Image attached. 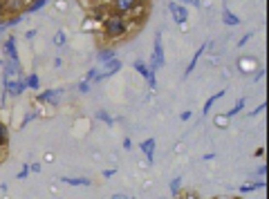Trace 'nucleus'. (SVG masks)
<instances>
[{"instance_id":"obj_41","label":"nucleus","mask_w":269,"mask_h":199,"mask_svg":"<svg viewBox=\"0 0 269 199\" xmlns=\"http://www.w3.org/2000/svg\"><path fill=\"white\" fill-rule=\"evenodd\" d=\"M121 146H123V150H130V148H133V141H130L128 137H126V139H123V143H121Z\"/></svg>"},{"instance_id":"obj_37","label":"nucleus","mask_w":269,"mask_h":199,"mask_svg":"<svg viewBox=\"0 0 269 199\" xmlns=\"http://www.w3.org/2000/svg\"><path fill=\"white\" fill-rule=\"evenodd\" d=\"M36 34H38L36 30H27V31H25V41H34Z\"/></svg>"},{"instance_id":"obj_9","label":"nucleus","mask_w":269,"mask_h":199,"mask_svg":"<svg viewBox=\"0 0 269 199\" xmlns=\"http://www.w3.org/2000/svg\"><path fill=\"white\" fill-rule=\"evenodd\" d=\"M139 150L141 153H144V157H146V161L148 164H152V161H155V139H144L139 143Z\"/></svg>"},{"instance_id":"obj_22","label":"nucleus","mask_w":269,"mask_h":199,"mask_svg":"<svg viewBox=\"0 0 269 199\" xmlns=\"http://www.w3.org/2000/svg\"><path fill=\"white\" fill-rule=\"evenodd\" d=\"M97 119H99L101 123H105V125H115V119H112L105 110H97Z\"/></svg>"},{"instance_id":"obj_32","label":"nucleus","mask_w":269,"mask_h":199,"mask_svg":"<svg viewBox=\"0 0 269 199\" xmlns=\"http://www.w3.org/2000/svg\"><path fill=\"white\" fill-rule=\"evenodd\" d=\"M265 107H267V103H260V106H258V107H253V110L249 112V117H258L260 112H265Z\"/></svg>"},{"instance_id":"obj_45","label":"nucleus","mask_w":269,"mask_h":199,"mask_svg":"<svg viewBox=\"0 0 269 199\" xmlns=\"http://www.w3.org/2000/svg\"><path fill=\"white\" fill-rule=\"evenodd\" d=\"M99 2H105V0H99Z\"/></svg>"},{"instance_id":"obj_31","label":"nucleus","mask_w":269,"mask_h":199,"mask_svg":"<svg viewBox=\"0 0 269 199\" xmlns=\"http://www.w3.org/2000/svg\"><path fill=\"white\" fill-rule=\"evenodd\" d=\"M263 78H265V67H263V65H260V70H258L256 74H253V83H260V81H263Z\"/></svg>"},{"instance_id":"obj_11","label":"nucleus","mask_w":269,"mask_h":199,"mask_svg":"<svg viewBox=\"0 0 269 199\" xmlns=\"http://www.w3.org/2000/svg\"><path fill=\"white\" fill-rule=\"evenodd\" d=\"M61 182L67 184V186H74V188L92 186V179H90V177H61Z\"/></svg>"},{"instance_id":"obj_42","label":"nucleus","mask_w":269,"mask_h":199,"mask_svg":"<svg viewBox=\"0 0 269 199\" xmlns=\"http://www.w3.org/2000/svg\"><path fill=\"white\" fill-rule=\"evenodd\" d=\"M54 67H56V70H61V67H63V61H61V56H56V59H54Z\"/></svg>"},{"instance_id":"obj_38","label":"nucleus","mask_w":269,"mask_h":199,"mask_svg":"<svg viewBox=\"0 0 269 199\" xmlns=\"http://www.w3.org/2000/svg\"><path fill=\"white\" fill-rule=\"evenodd\" d=\"M191 119H193L191 110H186V112H182V114H180V121H191Z\"/></svg>"},{"instance_id":"obj_3","label":"nucleus","mask_w":269,"mask_h":199,"mask_svg":"<svg viewBox=\"0 0 269 199\" xmlns=\"http://www.w3.org/2000/svg\"><path fill=\"white\" fill-rule=\"evenodd\" d=\"M141 2H144V0H110V7H112V14L126 18L137 12Z\"/></svg>"},{"instance_id":"obj_2","label":"nucleus","mask_w":269,"mask_h":199,"mask_svg":"<svg viewBox=\"0 0 269 199\" xmlns=\"http://www.w3.org/2000/svg\"><path fill=\"white\" fill-rule=\"evenodd\" d=\"M148 70L157 72L166 65V56H164V45H162V31H155V43H152V54L148 61Z\"/></svg>"},{"instance_id":"obj_46","label":"nucleus","mask_w":269,"mask_h":199,"mask_svg":"<svg viewBox=\"0 0 269 199\" xmlns=\"http://www.w3.org/2000/svg\"><path fill=\"white\" fill-rule=\"evenodd\" d=\"M5 199H7V197H5Z\"/></svg>"},{"instance_id":"obj_13","label":"nucleus","mask_w":269,"mask_h":199,"mask_svg":"<svg viewBox=\"0 0 269 199\" xmlns=\"http://www.w3.org/2000/svg\"><path fill=\"white\" fill-rule=\"evenodd\" d=\"M265 188H267L265 179H258V182H253V184H242L238 190H240V195H249V193H253V190H265Z\"/></svg>"},{"instance_id":"obj_14","label":"nucleus","mask_w":269,"mask_h":199,"mask_svg":"<svg viewBox=\"0 0 269 199\" xmlns=\"http://www.w3.org/2000/svg\"><path fill=\"white\" fill-rule=\"evenodd\" d=\"M25 5H27L25 0H5V9L9 16H16L18 12H23Z\"/></svg>"},{"instance_id":"obj_7","label":"nucleus","mask_w":269,"mask_h":199,"mask_svg":"<svg viewBox=\"0 0 269 199\" xmlns=\"http://www.w3.org/2000/svg\"><path fill=\"white\" fill-rule=\"evenodd\" d=\"M2 52H5L7 61H12V63L20 65V56H18V49H16V36H7L5 41H2Z\"/></svg>"},{"instance_id":"obj_36","label":"nucleus","mask_w":269,"mask_h":199,"mask_svg":"<svg viewBox=\"0 0 269 199\" xmlns=\"http://www.w3.org/2000/svg\"><path fill=\"white\" fill-rule=\"evenodd\" d=\"M101 175H103V179H112V177L117 175V170H115V168H108V170H103Z\"/></svg>"},{"instance_id":"obj_20","label":"nucleus","mask_w":269,"mask_h":199,"mask_svg":"<svg viewBox=\"0 0 269 199\" xmlns=\"http://www.w3.org/2000/svg\"><path fill=\"white\" fill-rule=\"evenodd\" d=\"M25 83H27V88H30V90H38V88H41V78H38V74H34V72L25 77Z\"/></svg>"},{"instance_id":"obj_25","label":"nucleus","mask_w":269,"mask_h":199,"mask_svg":"<svg viewBox=\"0 0 269 199\" xmlns=\"http://www.w3.org/2000/svg\"><path fill=\"white\" fill-rule=\"evenodd\" d=\"M38 114H41V112H38V110H32V112H27V114H25V119H23V123H20V125H23V128H27V123H32V121H34L36 117H38Z\"/></svg>"},{"instance_id":"obj_29","label":"nucleus","mask_w":269,"mask_h":199,"mask_svg":"<svg viewBox=\"0 0 269 199\" xmlns=\"http://www.w3.org/2000/svg\"><path fill=\"white\" fill-rule=\"evenodd\" d=\"M146 81H148V88H151V90L157 88V77H155V72H152V70H151V74L146 77Z\"/></svg>"},{"instance_id":"obj_12","label":"nucleus","mask_w":269,"mask_h":199,"mask_svg":"<svg viewBox=\"0 0 269 199\" xmlns=\"http://www.w3.org/2000/svg\"><path fill=\"white\" fill-rule=\"evenodd\" d=\"M222 23L227 25V27H238V25H240V18L235 16V14L231 12L227 5L222 7Z\"/></svg>"},{"instance_id":"obj_18","label":"nucleus","mask_w":269,"mask_h":199,"mask_svg":"<svg viewBox=\"0 0 269 199\" xmlns=\"http://www.w3.org/2000/svg\"><path fill=\"white\" fill-rule=\"evenodd\" d=\"M245 106H247V99H238V101H235V106L231 107V110H229V112H224V117H227V119L235 117V114H240V112L245 110Z\"/></svg>"},{"instance_id":"obj_28","label":"nucleus","mask_w":269,"mask_h":199,"mask_svg":"<svg viewBox=\"0 0 269 199\" xmlns=\"http://www.w3.org/2000/svg\"><path fill=\"white\" fill-rule=\"evenodd\" d=\"M30 164H23V168H20V172L16 175V179H27V175H30Z\"/></svg>"},{"instance_id":"obj_35","label":"nucleus","mask_w":269,"mask_h":199,"mask_svg":"<svg viewBox=\"0 0 269 199\" xmlns=\"http://www.w3.org/2000/svg\"><path fill=\"white\" fill-rule=\"evenodd\" d=\"M252 36H253V31H249V34H245V36H242V38L238 41V47H245L247 43H249V38H252Z\"/></svg>"},{"instance_id":"obj_26","label":"nucleus","mask_w":269,"mask_h":199,"mask_svg":"<svg viewBox=\"0 0 269 199\" xmlns=\"http://www.w3.org/2000/svg\"><path fill=\"white\" fill-rule=\"evenodd\" d=\"M7 137H9V128L0 121V146H2V143H7Z\"/></svg>"},{"instance_id":"obj_44","label":"nucleus","mask_w":269,"mask_h":199,"mask_svg":"<svg viewBox=\"0 0 269 199\" xmlns=\"http://www.w3.org/2000/svg\"><path fill=\"white\" fill-rule=\"evenodd\" d=\"M213 157H216V154H213V153H209V154H204V157H202V159H204V161H211V159H213Z\"/></svg>"},{"instance_id":"obj_4","label":"nucleus","mask_w":269,"mask_h":199,"mask_svg":"<svg viewBox=\"0 0 269 199\" xmlns=\"http://www.w3.org/2000/svg\"><path fill=\"white\" fill-rule=\"evenodd\" d=\"M123 67V63L119 59H112V61H105V63H101V70L97 72V77H94V81L92 83H101V81H105V78H110V77H115L119 70Z\"/></svg>"},{"instance_id":"obj_6","label":"nucleus","mask_w":269,"mask_h":199,"mask_svg":"<svg viewBox=\"0 0 269 199\" xmlns=\"http://www.w3.org/2000/svg\"><path fill=\"white\" fill-rule=\"evenodd\" d=\"M63 94L65 90L56 88V90H45V92H38V103H47V106H59L61 101H63Z\"/></svg>"},{"instance_id":"obj_27","label":"nucleus","mask_w":269,"mask_h":199,"mask_svg":"<svg viewBox=\"0 0 269 199\" xmlns=\"http://www.w3.org/2000/svg\"><path fill=\"white\" fill-rule=\"evenodd\" d=\"M213 123H216V128H227V125H229V119L224 117V114H218V117L213 119Z\"/></svg>"},{"instance_id":"obj_24","label":"nucleus","mask_w":269,"mask_h":199,"mask_svg":"<svg viewBox=\"0 0 269 199\" xmlns=\"http://www.w3.org/2000/svg\"><path fill=\"white\" fill-rule=\"evenodd\" d=\"M182 177H175V179H170V184H168V190H170V195H177L180 193V188H182Z\"/></svg>"},{"instance_id":"obj_10","label":"nucleus","mask_w":269,"mask_h":199,"mask_svg":"<svg viewBox=\"0 0 269 199\" xmlns=\"http://www.w3.org/2000/svg\"><path fill=\"white\" fill-rule=\"evenodd\" d=\"M50 2H52V0H30V2L25 5L23 14H25V16H30V14H38L41 9H45Z\"/></svg>"},{"instance_id":"obj_43","label":"nucleus","mask_w":269,"mask_h":199,"mask_svg":"<svg viewBox=\"0 0 269 199\" xmlns=\"http://www.w3.org/2000/svg\"><path fill=\"white\" fill-rule=\"evenodd\" d=\"M110 199H128V195H126V193H115Z\"/></svg>"},{"instance_id":"obj_21","label":"nucleus","mask_w":269,"mask_h":199,"mask_svg":"<svg viewBox=\"0 0 269 199\" xmlns=\"http://www.w3.org/2000/svg\"><path fill=\"white\" fill-rule=\"evenodd\" d=\"M67 43V34H65L63 30H59L56 34H54V45L59 47V49H63V45Z\"/></svg>"},{"instance_id":"obj_40","label":"nucleus","mask_w":269,"mask_h":199,"mask_svg":"<svg viewBox=\"0 0 269 199\" xmlns=\"http://www.w3.org/2000/svg\"><path fill=\"white\" fill-rule=\"evenodd\" d=\"M7 16V9H5V0H0V20Z\"/></svg>"},{"instance_id":"obj_16","label":"nucleus","mask_w":269,"mask_h":199,"mask_svg":"<svg viewBox=\"0 0 269 199\" xmlns=\"http://www.w3.org/2000/svg\"><path fill=\"white\" fill-rule=\"evenodd\" d=\"M224 94H227V90H220V92H216V94H213V96H209V99H206L204 107H202V114H204V117H206V114H209V112H211V107H213V103H216L218 99H222Z\"/></svg>"},{"instance_id":"obj_39","label":"nucleus","mask_w":269,"mask_h":199,"mask_svg":"<svg viewBox=\"0 0 269 199\" xmlns=\"http://www.w3.org/2000/svg\"><path fill=\"white\" fill-rule=\"evenodd\" d=\"M30 170H32V172H41L43 166L38 164V161H34V164H30Z\"/></svg>"},{"instance_id":"obj_33","label":"nucleus","mask_w":269,"mask_h":199,"mask_svg":"<svg viewBox=\"0 0 269 199\" xmlns=\"http://www.w3.org/2000/svg\"><path fill=\"white\" fill-rule=\"evenodd\" d=\"M97 67H92V70H88V74H85V78H83V81H88V83H92L94 81V77H97Z\"/></svg>"},{"instance_id":"obj_23","label":"nucleus","mask_w":269,"mask_h":199,"mask_svg":"<svg viewBox=\"0 0 269 199\" xmlns=\"http://www.w3.org/2000/svg\"><path fill=\"white\" fill-rule=\"evenodd\" d=\"M23 20H25V14H16V16L7 18V20H5V25H7V30H9V27H16V25H20Z\"/></svg>"},{"instance_id":"obj_5","label":"nucleus","mask_w":269,"mask_h":199,"mask_svg":"<svg viewBox=\"0 0 269 199\" xmlns=\"http://www.w3.org/2000/svg\"><path fill=\"white\" fill-rule=\"evenodd\" d=\"M168 12H170V18H173L177 25H186V20H188V7L180 5L177 0H170V2H168Z\"/></svg>"},{"instance_id":"obj_19","label":"nucleus","mask_w":269,"mask_h":199,"mask_svg":"<svg viewBox=\"0 0 269 199\" xmlns=\"http://www.w3.org/2000/svg\"><path fill=\"white\" fill-rule=\"evenodd\" d=\"M133 67H134V72H139V74H141L144 78H146L148 74H151V70H148L146 61H141V59H137V61H134V63H133Z\"/></svg>"},{"instance_id":"obj_34","label":"nucleus","mask_w":269,"mask_h":199,"mask_svg":"<svg viewBox=\"0 0 269 199\" xmlns=\"http://www.w3.org/2000/svg\"><path fill=\"white\" fill-rule=\"evenodd\" d=\"M265 175H267V164H260V168L256 170V177H260V179H265Z\"/></svg>"},{"instance_id":"obj_15","label":"nucleus","mask_w":269,"mask_h":199,"mask_svg":"<svg viewBox=\"0 0 269 199\" xmlns=\"http://www.w3.org/2000/svg\"><path fill=\"white\" fill-rule=\"evenodd\" d=\"M117 59V47H105V49H99L97 52V61L99 63H105V61Z\"/></svg>"},{"instance_id":"obj_8","label":"nucleus","mask_w":269,"mask_h":199,"mask_svg":"<svg viewBox=\"0 0 269 199\" xmlns=\"http://www.w3.org/2000/svg\"><path fill=\"white\" fill-rule=\"evenodd\" d=\"M209 47H211V43H202V45L198 47V52L193 54V59H191V63H188V65H186V70H184V78H186L188 74H191V72L195 70V65L200 63V59H202V54H204L206 49H209Z\"/></svg>"},{"instance_id":"obj_1","label":"nucleus","mask_w":269,"mask_h":199,"mask_svg":"<svg viewBox=\"0 0 269 199\" xmlns=\"http://www.w3.org/2000/svg\"><path fill=\"white\" fill-rule=\"evenodd\" d=\"M103 34L108 41H119L123 36L128 34V20L123 16H117V14H110L105 16L103 20Z\"/></svg>"},{"instance_id":"obj_30","label":"nucleus","mask_w":269,"mask_h":199,"mask_svg":"<svg viewBox=\"0 0 269 199\" xmlns=\"http://www.w3.org/2000/svg\"><path fill=\"white\" fill-rule=\"evenodd\" d=\"M76 90L81 94H88L90 92V83L88 81H79V85H76Z\"/></svg>"},{"instance_id":"obj_17","label":"nucleus","mask_w":269,"mask_h":199,"mask_svg":"<svg viewBox=\"0 0 269 199\" xmlns=\"http://www.w3.org/2000/svg\"><path fill=\"white\" fill-rule=\"evenodd\" d=\"M253 67H258V61H256V59H240V61H238V70L242 72V74L252 72Z\"/></svg>"}]
</instances>
